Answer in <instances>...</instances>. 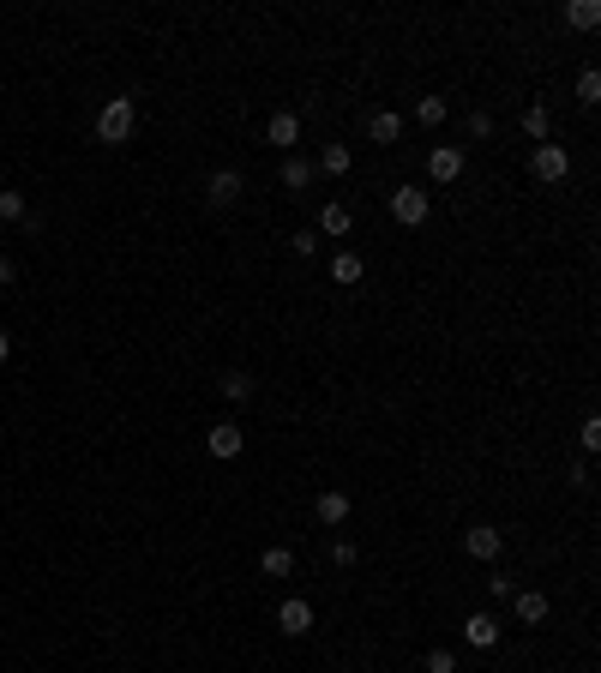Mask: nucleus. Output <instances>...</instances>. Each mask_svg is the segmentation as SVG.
<instances>
[{"label": "nucleus", "instance_id": "obj_1", "mask_svg": "<svg viewBox=\"0 0 601 673\" xmlns=\"http://www.w3.org/2000/svg\"><path fill=\"white\" fill-rule=\"evenodd\" d=\"M132 127H139V109H132V97H109L97 115V139L102 144H127Z\"/></svg>", "mask_w": 601, "mask_h": 673}, {"label": "nucleus", "instance_id": "obj_2", "mask_svg": "<svg viewBox=\"0 0 601 673\" xmlns=\"http://www.w3.org/2000/svg\"><path fill=\"white\" fill-rule=\"evenodd\" d=\"M427 211H433V199L427 193H421V186H391V216H397L403 229H421V223H427Z\"/></svg>", "mask_w": 601, "mask_h": 673}, {"label": "nucleus", "instance_id": "obj_3", "mask_svg": "<svg viewBox=\"0 0 601 673\" xmlns=\"http://www.w3.org/2000/svg\"><path fill=\"white\" fill-rule=\"evenodd\" d=\"M530 174H535V181H547V186L565 181V174H572V151H565V144H554V139L535 144V151H530Z\"/></svg>", "mask_w": 601, "mask_h": 673}, {"label": "nucleus", "instance_id": "obj_4", "mask_svg": "<svg viewBox=\"0 0 601 673\" xmlns=\"http://www.w3.org/2000/svg\"><path fill=\"white\" fill-rule=\"evenodd\" d=\"M205 451H211V457H223V463H229V457H241V451H247L241 421H216V427L205 433Z\"/></svg>", "mask_w": 601, "mask_h": 673}, {"label": "nucleus", "instance_id": "obj_5", "mask_svg": "<svg viewBox=\"0 0 601 673\" xmlns=\"http://www.w3.org/2000/svg\"><path fill=\"white\" fill-rule=\"evenodd\" d=\"M241 169H216L211 181H205V205H211V211H229L235 199H241Z\"/></svg>", "mask_w": 601, "mask_h": 673}, {"label": "nucleus", "instance_id": "obj_6", "mask_svg": "<svg viewBox=\"0 0 601 673\" xmlns=\"http://www.w3.org/2000/svg\"><path fill=\"white\" fill-rule=\"evenodd\" d=\"M277 631H283V637H307V631H313V602H300V595L277 602Z\"/></svg>", "mask_w": 601, "mask_h": 673}, {"label": "nucleus", "instance_id": "obj_7", "mask_svg": "<svg viewBox=\"0 0 601 673\" xmlns=\"http://www.w3.org/2000/svg\"><path fill=\"white\" fill-rule=\"evenodd\" d=\"M500 547H505V535L493 530V523H469V530H463V553L481 559V565H487V559H500Z\"/></svg>", "mask_w": 601, "mask_h": 673}, {"label": "nucleus", "instance_id": "obj_8", "mask_svg": "<svg viewBox=\"0 0 601 673\" xmlns=\"http://www.w3.org/2000/svg\"><path fill=\"white\" fill-rule=\"evenodd\" d=\"M265 139H271L283 157H295V144H300V115H295V109H277V115L265 121Z\"/></svg>", "mask_w": 601, "mask_h": 673}, {"label": "nucleus", "instance_id": "obj_9", "mask_svg": "<svg viewBox=\"0 0 601 673\" xmlns=\"http://www.w3.org/2000/svg\"><path fill=\"white\" fill-rule=\"evenodd\" d=\"M349 229H355V211H349V205H319L313 235H331V241H337V235H349Z\"/></svg>", "mask_w": 601, "mask_h": 673}, {"label": "nucleus", "instance_id": "obj_10", "mask_svg": "<svg viewBox=\"0 0 601 673\" xmlns=\"http://www.w3.org/2000/svg\"><path fill=\"white\" fill-rule=\"evenodd\" d=\"M427 174H433L439 186H451V181L463 174V151H458V144H439V151L427 157Z\"/></svg>", "mask_w": 601, "mask_h": 673}, {"label": "nucleus", "instance_id": "obj_11", "mask_svg": "<svg viewBox=\"0 0 601 673\" xmlns=\"http://www.w3.org/2000/svg\"><path fill=\"white\" fill-rule=\"evenodd\" d=\"M511 607H517V619H523V626H547V614H554V602H547L542 589H523V595H511Z\"/></svg>", "mask_w": 601, "mask_h": 673}, {"label": "nucleus", "instance_id": "obj_12", "mask_svg": "<svg viewBox=\"0 0 601 673\" xmlns=\"http://www.w3.org/2000/svg\"><path fill=\"white\" fill-rule=\"evenodd\" d=\"M463 637H469V649H493V644H500V619H493V614H469V619H463Z\"/></svg>", "mask_w": 601, "mask_h": 673}, {"label": "nucleus", "instance_id": "obj_13", "mask_svg": "<svg viewBox=\"0 0 601 673\" xmlns=\"http://www.w3.org/2000/svg\"><path fill=\"white\" fill-rule=\"evenodd\" d=\"M313 517H319V523H331V530H337V523H349V493L325 488V493L313 499Z\"/></svg>", "mask_w": 601, "mask_h": 673}, {"label": "nucleus", "instance_id": "obj_14", "mask_svg": "<svg viewBox=\"0 0 601 673\" xmlns=\"http://www.w3.org/2000/svg\"><path fill=\"white\" fill-rule=\"evenodd\" d=\"M367 139H373V144H397V139H403V115H391V109H373V115H367Z\"/></svg>", "mask_w": 601, "mask_h": 673}, {"label": "nucleus", "instance_id": "obj_15", "mask_svg": "<svg viewBox=\"0 0 601 673\" xmlns=\"http://www.w3.org/2000/svg\"><path fill=\"white\" fill-rule=\"evenodd\" d=\"M313 169L337 181V174H349V169H355V151H349V144H325V151H319V163H313Z\"/></svg>", "mask_w": 601, "mask_h": 673}, {"label": "nucleus", "instance_id": "obj_16", "mask_svg": "<svg viewBox=\"0 0 601 673\" xmlns=\"http://www.w3.org/2000/svg\"><path fill=\"white\" fill-rule=\"evenodd\" d=\"M367 277V265H361V253H331V283H361Z\"/></svg>", "mask_w": 601, "mask_h": 673}, {"label": "nucleus", "instance_id": "obj_17", "mask_svg": "<svg viewBox=\"0 0 601 673\" xmlns=\"http://www.w3.org/2000/svg\"><path fill=\"white\" fill-rule=\"evenodd\" d=\"M313 163H307V157H283V186H289V193H307V186H313Z\"/></svg>", "mask_w": 601, "mask_h": 673}, {"label": "nucleus", "instance_id": "obj_18", "mask_svg": "<svg viewBox=\"0 0 601 673\" xmlns=\"http://www.w3.org/2000/svg\"><path fill=\"white\" fill-rule=\"evenodd\" d=\"M216 397H223V403H247V397H253V379H247V373H223V379H216Z\"/></svg>", "mask_w": 601, "mask_h": 673}, {"label": "nucleus", "instance_id": "obj_19", "mask_svg": "<svg viewBox=\"0 0 601 673\" xmlns=\"http://www.w3.org/2000/svg\"><path fill=\"white\" fill-rule=\"evenodd\" d=\"M258 572H265V577H289V572H295V553H289V547H265V553H258Z\"/></svg>", "mask_w": 601, "mask_h": 673}, {"label": "nucleus", "instance_id": "obj_20", "mask_svg": "<svg viewBox=\"0 0 601 673\" xmlns=\"http://www.w3.org/2000/svg\"><path fill=\"white\" fill-rule=\"evenodd\" d=\"M565 25H572V30H596L601 6H596V0H572V6H565Z\"/></svg>", "mask_w": 601, "mask_h": 673}, {"label": "nucleus", "instance_id": "obj_21", "mask_svg": "<svg viewBox=\"0 0 601 673\" xmlns=\"http://www.w3.org/2000/svg\"><path fill=\"white\" fill-rule=\"evenodd\" d=\"M445 115H451V102H445V97H416V121H421V127H445Z\"/></svg>", "mask_w": 601, "mask_h": 673}, {"label": "nucleus", "instance_id": "obj_22", "mask_svg": "<svg viewBox=\"0 0 601 673\" xmlns=\"http://www.w3.org/2000/svg\"><path fill=\"white\" fill-rule=\"evenodd\" d=\"M0 216H6V223H25V216H30V205H25L18 186H0Z\"/></svg>", "mask_w": 601, "mask_h": 673}, {"label": "nucleus", "instance_id": "obj_23", "mask_svg": "<svg viewBox=\"0 0 601 673\" xmlns=\"http://www.w3.org/2000/svg\"><path fill=\"white\" fill-rule=\"evenodd\" d=\"M577 102H584V109H596V102H601V72L596 67L577 72Z\"/></svg>", "mask_w": 601, "mask_h": 673}, {"label": "nucleus", "instance_id": "obj_24", "mask_svg": "<svg viewBox=\"0 0 601 673\" xmlns=\"http://www.w3.org/2000/svg\"><path fill=\"white\" fill-rule=\"evenodd\" d=\"M523 132H530L535 144H547V102H530V109H523Z\"/></svg>", "mask_w": 601, "mask_h": 673}, {"label": "nucleus", "instance_id": "obj_25", "mask_svg": "<svg viewBox=\"0 0 601 673\" xmlns=\"http://www.w3.org/2000/svg\"><path fill=\"white\" fill-rule=\"evenodd\" d=\"M355 559H361V547L349 542V535H337V542H331V565H343V572H349Z\"/></svg>", "mask_w": 601, "mask_h": 673}, {"label": "nucleus", "instance_id": "obj_26", "mask_svg": "<svg viewBox=\"0 0 601 673\" xmlns=\"http://www.w3.org/2000/svg\"><path fill=\"white\" fill-rule=\"evenodd\" d=\"M289 253H295V258H313L319 253V235L313 229H295V235H289Z\"/></svg>", "mask_w": 601, "mask_h": 673}, {"label": "nucleus", "instance_id": "obj_27", "mask_svg": "<svg viewBox=\"0 0 601 673\" xmlns=\"http://www.w3.org/2000/svg\"><path fill=\"white\" fill-rule=\"evenodd\" d=\"M421 668H427V673H458V656H451V649H427Z\"/></svg>", "mask_w": 601, "mask_h": 673}, {"label": "nucleus", "instance_id": "obj_28", "mask_svg": "<svg viewBox=\"0 0 601 673\" xmlns=\"http://www.w3.org/2000/svg\"><path fill=\"white\" fill-rule=\"evenodd\" d=\"M577 445H584L589 457H596V451H601V421H596V415H589L584 427H577Z\"/></svg>", "mask_w": 601, "mask_h": 673}, {"label": "nucleus", "instance_id": "obj_29", "mask_svg": "<svg viewBox=\"0 0 601 673\" xmlns=\"http://www.w3.org/2000/svg\"><path fill=\"white\" fill-rule=\"evenodd\" d=\"M487 595H493V602H511V595H517V584H511V577H487Z\"/></svg>", "mask_w": 601, "mask_h": 673}, {"label": "nucleus", "instance_id": "obj_30", "mask_svg": "<svg viewBox=\"0 0 601 673\" xmlns=\"http://www.w3.org/2000/svg\"><path fill=\"white\" fill-rule=\"evenodd\" d=\"M469 139H493V115H487V109L469 115Z\"/></svg>", "mask_w": 601, "mask_h": 673}, {"label": "nucleus", "instance_id": "obj_31", "mask_svg": "<svg viewBox=\"0 0 601 673\" xmlns=\"http://www.w3.org/2000/svg\"><path fill=\"white\" fill-rule=\"evenodd\" d=\"M6 283H18V265H13L6 253H0V289H6Z\"/></svg>", "mask_w": 601, "mask_h": 673}, {"label": "nucleus", "instance_id": "obj_32", "mask_svg": "<svg viewBox=\"0 0 601 673\" xmlns=\"http://www.w3.org/2000/svg\"><path fill=\"white\" fill-rule=\"evenodd\" d=\"M6 355H13V337H6V331H0V361H6Z\"/></svg>", "mask_w": 601, "mask_h": 673}]
</instances>
